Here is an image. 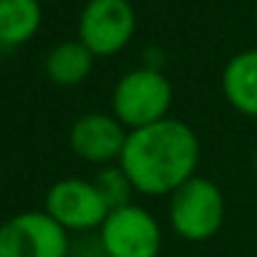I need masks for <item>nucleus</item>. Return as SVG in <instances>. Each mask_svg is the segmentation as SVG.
Masks as SVG:
<instances>
[{
	"label": "nucleus",
	"instance_id": "nucleus-8",
	"mask_svg": "<svg viewBox=\"0 0 257 257\" xmlns=\"http://www.w3.org/2000/svg\"><path fill=\"white\" fill-rule=\"evenodd\" d=\"M126 139H128V128L113 113H103V111H91L78 116L68 132L71 152L78 159L96 167L118 164Z\"/></svg>",
	"mask_w": 257,
	"mask_h": 257
},
{
	"label": "nucleus",
	"instance_id": "nucleus-5",
	"mask_svg": "<svg viewBox=\"0 0 257 257\" xmlns=\"http://www.w3.org/2000/svg\"><path fill=\"white\" fill-rule=\"evenodd\" d=\"M0 257H71L68 232L46 209L13 214L0 224Z\"/></svg>",
	"mask_w": 257,
	"mask_h": 257
},
{
	"label": "nucleus",
	"instance_id": "nucleus-12",
	"mask_svg": "<svg viewBox=\"0 0 257 257\" xmlns=\"http://www.w3.org/2000/svg\"><path fill=\"white\" fill-rule=\"evenodd\" d=\"M93 184H96L98 194L103 197L108 212H111V209H118V207H126V204H132V197L137 194L132 179L126 177V172L121 169V164L98 167V172H96V177H93Z\"/></svg>",
	"mask_w": 257,
	"mask_h": 257
},
{
	"label": "nucleus",
	"instance_id": "nucleus-3",
	"mask_svg": "<svg viewBox=\"0 0 257 257\" xmlns=\"http://www.w3.org/2000/svg\"><path fill=\"white\" fill-rule=\"evenodd\" d=\"M167 217L184 242H207L224 222V194L212 179L197 174L169 194Z\"/></svg>",
	"mask_w": 257,
	"mask_h": 257
},
{
	"label": "nucleus",
	"instance_id": "nucleus-2",
	"mask_svg": "<svg viewBox=\"0 0 257 257\" xmlns=\"http://www.w3.org/2000/svg\"><path fill=\"white\" fill-rule=\"evenodd\" d=\"M174 88L157 68H134L118 78L111 93V113L128 128H144L169 116Z\"/></svg>",
	"mask_w": 257,
	"mask_h": 257
},
{
	"label": "nucleus",
	"instance_id": "nucleus-1",
	"mask_svg": "<svg viewBox=\"0 0 257 257\" xmlns=\"http://www.w3.org/2000/svg\"><path fill=\"white\" fill-rule=\"evenodd\" d=\"M202 147L194 128L182 118L167 116L152 126L128 132L121 152V169L137 194L169 197L184 182L197 177Z\"/></svg>",
	"mask_w": 257,
	"mask_h": 257
},
{
	"label": "nucleus",
	"instance_id": "nucleus-9",
	"mask_svg": "<svg viewBox=\"0 0 257 257\" xmlns=\"http://www.w3.org/2000/svg\"><path fill=\"white\" fill-rule=\"evenodd\" d=\"M222 93L242 116L257 118V48L239 51L222 71Z\"/></svg>",
	"mask_w": 257,
	"mask_h": 257
},
{
	"label": "nucleus",
	"instance_id": "nucleus-13",
	"mask_svg": "<svg viewBox=\"0 0 257 257\" xmlns=\"http://www.w3.org/2000/svg\"><path fill=\"white\" fill-rule=\"evenodd\" d=\"M252 169H254V179H257V149H254V159H252Z\"/></svg>",
	"mask_w": 257,
	"mask_h": 257
},
{
	"label": "nucleus",
	"instance_id": "nucleus-4",
	"mask_svg": "<svg viewBox=\"0 0 257 257\" xmlns=\"http://www.w3.org/2000/svg\"><path fill=\"white\" fill-rule=\"evenodd\" d=\"M159 219L142 204L111 209L98 229V247L103 257H159L162 254Z\"/></svg>",
	"mask_w": 257,
	"mask_h": 257
},
{
	"label": "nucleus",
	"instance_id": "nucleus-15",
	"mask_svg": "<svg viewBox=\"0 0 257 257\" xmlns=\"http://www.w3.org/2000/svg\"><path fill=\"white\" fill-rule=\"evenodd\" d=\"M71 257H81V254H71Z\"/></svg>",
	"mask_w": 257,
	"mask_h": 257
},
{
	"label": "nucleus",
	"instance_id": "nucleus-16",
	"mask_svg": "<svg viewBox=\"0 0 257 257\" xmlns=\"http://www.w3.org/2000/svg\"><path fill=\"white\" fill-rule=\"evenodd\" d=\"M0 51H3V43H0Z\"/></svg>",
	"mask_w": 257,
	"mask_h": 257
},
{
	"label": "nucleus",
	"instance_id": "nucleus-11",
	"mask_svg": "<svg viewBox=\"0 0 257 257\" xmlns=\"http://www.w3.org/2000/svg\"><path fill=\"white\" fill-rule=\"evenodd\" d=\"M41 0H0V43L3 48L28 43L41 28Z\"/></svg>",
	"mask_w": 257,
	"mask_h": 257
},
{
	"label": "nucleus",
	"instance_id": "nucleus-14",
	"mask_svg": "<svg viewBox=\"0 0 257 257\" xmlns=\"http://www.w3.org/2000/svg\"><path fill=\"white\" fill-rule=\"evenodd\" d=\"M254 21H257V11H254Z\"/></svg>",
	"mask_w": 257,
	"mask_h": 257
},
{
	"label": "nucleus",
	"instance_id": "nucleus-10",
	"mask_svg": "<svg viewBox=\"0 0 257 257\" xmlns=\"http://www.w3.org/2000/svg\"><path fill=\"white\" fill-rule=\"evenodd\" d=\"M93 53L81 41H63L46 56V76L56 86H78L93 68Z\"/></svg>",
	"mask_w": 257,
	"mask_h": 257
},
{
	"label": "nucleus",
	"instance_id": "nucleus-6",
	"mask_svg": "<svg viewBox=\"0 0 257 257\" xmlns=\"http://www.w3.org/2000/svg\"><path fill=\"white\" fill-rule=\"evenodd\" d=\"M137 31V16L128 0H88L78 18V41L98 58L128 46Z\"/></svg>",
	"mask_w": 257,
	"mask_h": 257
},
{
	"label": "nucleus",
	"instance_id": "nucleus-7",
	"mask_svg": "<svg viewBox=\"0 0 257 257\" xmlns=\"http://www.w3.org/2000/svg\"><path fill=\"white\" fill-rule=\"evenodd\" d=\"M46 212L66 232H98L108 217V207L98 194L93 179L66 177L48 187Z\"/></svg>",
	"mask_w": 257,
	"mask_h": 257
}]
</instances>
